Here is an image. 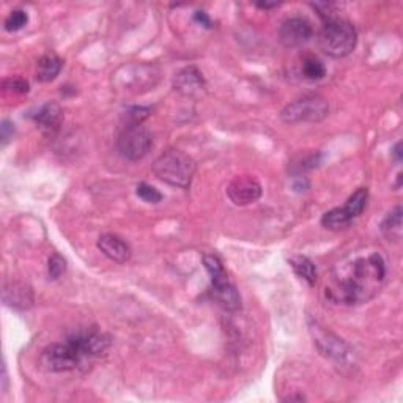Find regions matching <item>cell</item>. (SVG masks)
Returning <instances> with one entry per match:
<instances>
[{"label": "cell", "instance_id": "6da1fadb", "mask_svg": "<svg viewBox=\"0 0 403 403\" xmlns=\"http://www.w3.org/2000/svg\"><path fill=\"white\" fill-rule=\"evenodd\" d=\"M386 261L380 250H356L340 261L326 293L335 303L355 306L370 301L381 290Z\"/></svg>", "mask_w": 403, "mask_h": 403}, {"label": "cell", "instance_id": "7a4b0ae2", "mask_svg": "<svg viewBox=\"0 0 403 403\" xmlns=\"http://www.w3.org/2000/svg\"><path fill=\"white\" fill-rule=\"evenodd\" d=\"M153 172L158 178L172 186L189 188L195 174V161L180 150H167L156 158Z\"/></svg>", "mask_w": 403, "mask_h": 403}, {"label": "cell", "instance_id": "3957f363", "mask_svg": "<svg viewBox=\"0 0 403 403\" xmlns=\"http://www.w3.org/2000/svg\"><path fill=\"white\" fill-rule=\"evenodd\" d=\"M358 43V32L351 22L335 20L325 24L319 35V45L321 51L329 57L342 59L350 56L355 51Z\"/></svg>", "mask_w": 403, "mask_h": 403}, {"label": "cell", "instance_id": "277c9868", "mask_svg": "<svg viewBox=\"0 0 403 403\" xmlns=\"http://www.w3.org/2000/svg\"><path fill=\"white\" fill-rule=\"evenodd\" d=\"M310 333L314 335V342L320 353L329 361L334 363L339 369H353L355 367V351L348 347L344 340L331 331L317 325H310Z\"/></svg>", "mask_w": 403, "mask_h": 403}, {"label": "cell", "instance_id": "5b68a950", "mask_svg": "<svg viewBox=\"0 0 403 403\" xmlns=\"http://www.w3.org/2000/svg\"><path fill=\"white\" fill-rule=\"evenodd\" d=\"M328 114L329 106L325 98L320 95H307L287 105L280 112V119L289 125L317 123L326 119Z\"/></svg>", "mask_w": 403, "mask_h": 403}, {"label": "cell", "instance_id": "8992f818", "mask_svg": "<svg viewBox=\"0 0 403 403\" xmlns=\"http://www.w3.org/2000/svg\"><path fill=\"white\" fill-rule=\"evenodd\" d=\"M367 199H369L367 188H359L358 191H355L350 197H348L342 208H334L323 215L321 218L323 227H326L329 230H340L348 227L353 219L358 218L364 211L365 205H367Z\"/></svg>", "mask_w": 403, "mask_h": 403}, {"label": "cell", "instance_id": "52a82bcc", "mask_svg": "<svg viewBox=\"0 0 403 403\" xmlns=\"http://www.w3.org/2000/svg\"><path fill=\"white\" fill-rule=\"evenodd\" d=\"M151 145V134L142 125H126L117 139L120 155L130 161L142 160L149 155Z\"/></svg>", "mask_w": 403, "mask_h": 403}, {"label": "cell", "instance_id": "ba28073f", "mask_svg": "<svg viewBox=\"0 0 403 403\" xmlns=\"http://www.w3.org/2000/svg\"><path fill=\"white\" fill-rule=\"evenodd\" d=\"M84 356L70 342L65 344H51L41 353L40 363L47 372H68L76 369Z\"/></svg>", "mask_w": 403, "mask_h": 403}, {"label": "cell", "instance_id": "9c48e42d", "mask_svg": "<svg viewBox=\"0 0 403 403\" xmlns=\"http://www.w3.org/2000/svg\"><path fill=\"white\" fill-rule=\"evenodd\" d=\"M312 26L304 17H290L282 22L279 27V41L282 43L285 47H299L312 38Z\"/></svg>", "mask_w": 403, "mask_h": 403}, {"label": "cell", "instance_id": "30bf717a", "mask_svg": "<svg viewBox=\"0 0 403 403\" xmlns=\"http://www.w3.org/2000/svg\"><path fill=\"white\" fill-rule=\"evenodd\" d=\"M68 342L84 358L101 355V353H105L111 347V337L105 333L95 331V329L73 334Z\"/></svg>", "mask_w": 403, "mask_h": 403}, {"label": "cell", "instance_id": "8fae6325", "mask_svg": "<svg viewBox=\"0 0 403 403\" xmlns=\"http://www.w3.org/2000/svg\"><path fill=\"white\" fill-rule=\"evenodd\" d=\"M227 195L235 205L254 204L260 199L261 185L252 176H238L229 185Z\"/></svg>", "mask_w": 403, "mask_h": 403}, {"label": "cell", "instance_id": "7c38bea8", "mask_svg": "<svg viewBox=\"0 0 403 403\" xmlns=\"http://www.w3.org/2000/svg\"><path fill=\"white\" fill-rule=\"evenodd\" d=\"M2 301L15 310H27L33 306V291L27 284L11 280L3 285Z\"/></svg>", "mask_w": 403, "mask_h": 403}, {"label": "cell", "instance_id": "4fadbf2b", "mask_svg": "<svg viewBox=\"0 0 403 403\" xmlns=\"http://www.w3.org/2000/svg\"><path fill=\"white\" fill-rule=\"evenodd\" d=\"M174 87L181 95L189 98H199L205 93V79L202 73L194 68V66H188L183 68L175 75Z\"/></svg>", "mask_w": 403, "mask_h": 403}, {"label": "cell", "instance_id": "5bb4252c", "mask_svg": "<svg viewBox=\"0 0 403 403\" xmlns=\"http://www.w3.org/2000/svg\"><path fill=\"white\" fill-rule=\"evenodd\" d=\"M211 293H213V298L218 301V304H221L225 310L234 312V310H238L241 307L240 293H238L234 284H230L229 277L213 280Z\"/></svg>", "mask_w": 403, "mask_h": 403}, {"label": "cell", "instance_id": "9a60e30c", "mask_svg": "<svg viewBox=\"0 0 403 403\" xmlns=\"http://www.w3.org/2000/svg\"><path fill=\"white\" fill-rule=\"evenodd\" d=\"M98 249H100L107 259L117 261V264H126V261L131 259V248L117 235L106 234L100 236V240H98Z\"/></svg>", "mask_w": 403, "mask_h": 403}, {"label": "cell", "instance_id": "2e32d148", "mask_svg": "<svg viewBox=\"0 0 403 403\" xmlns=\"http://www.w3.org/2000/svg\"><path fill=\"white\" fill-rule=\"evenodd\" d=\"M35 121L43 131L51 134L56 132L63 121V112L57 102H47L35 115Z\"/></svg>", "mask_w": 403, "mask_h": 403}, {"label": "cell", "instance_id": "e0dca14e", "mask_svg": "<svg viewBox=\"0 0 403 403\" xmlns=\"http://www.w3.org/2000/svg\"><path fill=\"white\" fill-rule=\"evenodd\" d=\"M62 70V60L56 54H45L36 63V79L40 82H51Z\"/></svg>", "mask_w": 403, "mask_h": 403}, {"label": "cell", "instance_id": "ac0fdd59", "mask_svg": "<svg viewBox=\"0 0 403 403\" xmlns=\"http://www.w3.org/2000/svg\"><path fill=\"white\" fill-rule=\"evenodd\" d=\"M383 235L388 238L389 241L399 243L402 240V206L397 205L395 208L389 213L381 224Z\"/></svg>", "mask_w": 403, "mask_h": 403}, {"label": "cell", "instance_id": "d6986e66", "mask_svg": "<svg viewBox=\"0 0 403 403\" xmlns=\"http://www.w3.org/2000/svg\"><path fill=\"white\" fill-rule=\"evenodd\" d=\"M290 265L293 268V271L298 277H301L306 280L309 285H314L317 282V277H319V273H317V268L314 265V261L304 257V255H296V257L290 259Z\"/></svg>", "mask_w": 403, "mask_h": 403}, {"label": "cell", "instance_id": "ffe728a7", "mask_svg": "<svg viewBox=\"0 0 403 403\" xmlns=\"http://www.w3.org/2000/svg\"><path fill=\"white\" fill-rule=\"evenodd\" d=\"M301 71L304 77L309 79V81H320L326 76V66L315 56H306L303 59Z\"/></svg>", "mask_w": 403, "mask_h": 403}, {"label": "cell", "instance_id": "44dd1931", "mask_svg": "<svg viewBox=\"0 0 403 403\" xmlns=\"http://www.w3.org/2000/svg\"><path fill=\"white\" fill-rule=\"evenodd\" d=\"M204 265L206 268V271L211 276V282L213 280H219V279H224L227 277V273H225V268L222 265V261L216 255H205L204 257Z\"/></svg>", "mask_w": 403, "mask_h": 403}, {"label": "cell", "instance_id": "7402d4cb", "mask_svg": "<svg viewBox=\"0 0 403 403\" xmlns=\"http://www.w3.org/2000/svg\"><path fill=\"white\" fill-rule=\"evenodd\" d=\"M310 7H312L319 16L321 17L325 24L328 22H333L335 20H340L339 15H337V5L331 3V2H317V3H310Z\"/></svg>", "mask_w": 403, "mask_h": 403}, {"label": "cell", "instance_id": "603a6c76", "mask_svg": "<svg viewBox=\"0 0 403 403\" xmlns=\"http://www.w3.org/2000/svg\"><path fill=\"white\" fill-rule=\"evenodd\" d=\"M27 21H29V16L26 11L13 10L7 16V20H5V29H7L8 32H17V30H21L24 26H26Z\"/></svg>", "mask_w": 403, "mask_h": 403}, {"label": "cell", "instance_id": "cb8c5ba5", "mask_svg": "<svg viewBox=\"0 0 403 403\" xmlns=\"http://www.w3.org/2000/svg\"><path fill=\"white\" fill-rule=\"evenodd\" d=\"M136 194L144 202H146V204H160V202L162 200V194L153 186L146 185V183H140V185H137Z\"/></svg>", "mask_w": 403, "mask_h": 403}, {"label": "cell", "instance_id": "d4e9b609", "mask_svg": "<svg viewBox=\"0 0 403 403\" xmlns=\"http://www.w3.org/2000/svg\"><path fill=\"white\" fill-rule=\"evenodd\" d=\"M66 271V260L60 254H52L47 264V273L51 279H59Z\"/></svg>", "mask_w": 403, "mask_h": 403}, {"label": "cell", "instance_id": "484cf974", "mask_svg": "<svg viewBox=\"0 0 403 403\" xmlns=\"http://www.w3.org/2000/svg\"><path fill=\"white\" fill-rule=\"evenodd\" d=\"M3 90L8 91V93H16V95H24L29 91V82L22 77H10L3 81Z\"/></svg>", "mask_w": 403, "mask_h": 403}, {"label": "cell", "instance_id": "4316f807", "mask_svg": "<svg viewBox=\"0 0 403 403\" xmlns=\"http://www.w3.org/2000/svg\"><path fill=\"white\" fill-rule=\"evenodd\" d=\"M150 109L132 107L126 114V125H142V121L149 117Z\"/></svg>", "mask_w": 403, "mask_h": 403}, {"label": "cell", "instance_id": "83f0119b", "mask_svg": "<svg viewBox=\"0 0 403 403\" xmlns=\"http://www.w3.org/2000/svg\"><path fill=\"white\" fill-rule=\"evenodd\" d=\"M194 21L199 22L200 26H204L206 29L211 27V20H210V16L205 13V11H195V13H194Z\"/></svg>", "mask_w": 403, "mask_h": 403}, {"label": "cell", "instance_id": "f1b7e54d", "mask_svg": "<svg viewBox=\"0 0 403 403\" xmlns=\"http://www.w3.org/2000/svg\"><path fill=\"white\" fill-rule=\"evenodd\" d=\"M0 130H2V142H3V145H5V144H7V140H8L11 136H13L15 128H13V125L10 123L8 120H5Z\"/></svg>", "mask_w": 403, "mask_h": 403}, {"label": "cell", "instance_id": "f546056e", "mask_svg": "<svg viewBox=\"0 0 403 403\" xmlns=\"http://www.w3.org/2000/svg\"><path fill=\"white\" fill-rule=\"evenodd\" d=\"M393 155H394V158H395V161H397V162H400V161H402V144H400V142L395 145V149H394V151H393Z\"/></svg>", "mask_w": 403, "mask_h": 403}, {"label": "cell", "instance_id": "4dcf8cb0", "mask_svg": "<svg viewBox=\"0 0 403 403\" xmlns=\"http://www.w3.org/2000/svg\"><path fill=\"white\" fill-rule=\"evenodd\" d=\"M257 7L261 10H270V8H277L279 3H257Z\"/></svg>", "mask_w": 403, "mask_h": 403}, {"label": "cell", "instance_id": "1f68e13d", "mask_svg": "<svg viewBox=\"0 0 403 403\" xmlns=\"http://www.w3.org/2000/svg\"><path fill=\"white\" fill-rule=\"evenodd\" d=\"M285 400H287V402H293V400L303 402V400H306V397H304V395H293V397H287Z\"/></svg>", "mask_w": 403, "mask_h": 403}]
</instances>
